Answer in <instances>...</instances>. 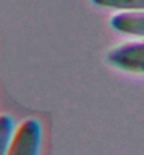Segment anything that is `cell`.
Here are the masks:
<instances>
[{
    "instance_id": "6da1fadb",
    "label": "cell",
    "mask_w": 144,
    "mask_h": 155,
    "mask_svg": "<svg viewBox=\"0 0 144 155\" xmlns=\"http://www.w3.org/2000/svg\"><path fill=\"white\" fill-rule=\"evenodd\" d=\"M41 140V123L33 117L25 118L13 133L6 155H38Z\"/></svg>"
},
{
    "instance_id": "277c9868",
    "label": "cell",
    "mask_w": 144,
    "mask_h": 155,
    "mask_svg": "<svg viewBox=\"0 0 144 155\" xmlns=\"http://www.w3.org/2000/svg\"><path fill=\"white\" fill-rule=\"evenodd\" d=\"M91 2L100 8L144 13V0H91Z\"/></svg>"
},
{
    "instance_id": "5b68a950",
    "label": "cell",
    "mask_w": 144,
    "mask_h": 155,
    "mask_svg": "<svg viewBox=\"0 0 144 155\" xmlns=\"http://www.w3.org/2000/svg\"><path fill=\"white\" fill-rule=\"evenodd\" d=\"M14 133V120L8 114H0V155H6Z\"/></svg>"
},
{
    "instance_id": "3957f363",
    "label": "cell",
    "mask_w": 144,
    "mask_h": 155,
    "mask_svg": "<svg viewBox=\"0 0 144 155\" xmlns=\"http://www.w3.org/2000/svg\"><path fill=\"white\" fill-rule=\"evenodd\" d=\"M110 27L117 33L144 38V13L126 12L110 18Z\"/></svg>"
},
{
    "instance_id": "7a4b0ae2",
    "label": "cell",
    "mask_w": 144,
    "mask_h": 155,
    "mask_svg": "<svg viewBox=\"0 0 144 155\" xmlns=\"http://www.w3.org/2000/svg\"><path fill=\"white\" fill-rule=\"evenodd\" d=\"M106 62L122 72L144 75V42L117 45L106 54Z\"/></svg>"
}]
</instances>
